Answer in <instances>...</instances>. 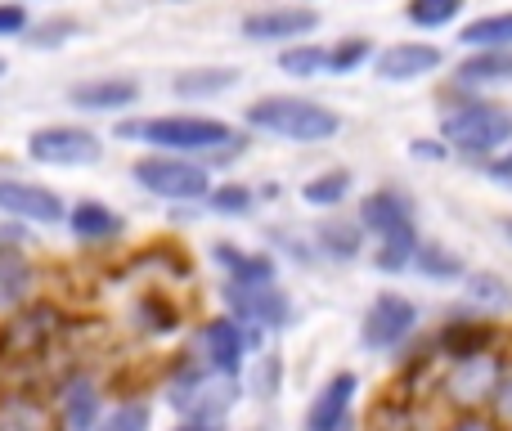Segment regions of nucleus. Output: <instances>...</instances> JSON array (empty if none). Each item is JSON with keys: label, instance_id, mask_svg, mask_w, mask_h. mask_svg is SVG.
Instances as JSON below:
<instances>
[{"label": "nucleus", "instance_id": "obj_28", "mask_svg": "<svg viewBox=\"0 0 512 431\" xmlns=\"http://www.w3.org/2000/svg\"><path fill=\"white\" fill-rule=\"evenodd\" d=\"M463 297H468V306L490 310V315H508L512 310V288H508L504 274H495V270H468L463 274Z\"/></svg>", "mask_w": 512, "mask_h": 431}, {"label": "nucleus", "instance_id": "obj_34", "mask_svg": "<svg viewBox=\"0 0 512 431\" xmlns=\"http://www.w3.org/2000/svg\"><path fill=\"white\" fill-rule=\"evenodd\" d=\"M203 207L212 216H248L252 207H256V189L243 185V180H221V185L207 189Z\"/></svg>", "mask_w": 512, "mask_h": 431}, {"label": "nucleus", "instance_id": "obj_18", "mask_svg": "<svg viewBox=\"0 0 512 431\" xmlns=\"http://www.w3.org/2000/svg\"><path fill=\"white\" fill-rule=\"evenodd\" d=\"M0 431H63L50 391L0 387Z\"/></svg>", "mask_w": 512, "mask_h": 431}, {"label": "nucleus", "instance_id": "obj_1", "mask_svg": "<svg viewBox=\"0 0 512 431\" xmlns=\"http://www.w3.org/2000/svg\"><path fill=\"white\" fill-rule=\"evenodd\" d=\"M122 140H140L158 153H180V158H234L243 153L248 135L234 131L221 117H198V113H167V117H144V122L117 126Z\"/></svg>", "mask_w": 512, "mask_h": 431}, {"label": "nucleus", "instance_id": "obj_48", "mask_svg": "<svg viewBox=\"0 0 512 431\" xmlns=\"http://www.w3.org/2000/svg\"><path fill=\"white\" fill-rule=\"evenodd\" d=\"M252 431H265V427H252Z\"/></svg>", "mask_w": 512, "mask_h": 431}, {"label": "nucleus", "instance_id": "obj_36", "mask_svg": "<svg viewBox=\"0 0 512 431\" xmlns=\"http://www.w3.org/2000/svg\"><path fill=\"white\" fill-rule=\"evenodd\" d=\"M373 59V41L369 36H342L328 45V77H351L364 63Z\"/></svg>", "mask_w": 512, "mask_h": 431}, {"label": "nucleus", "instance_id": "obj_4", "mask_svg": "<svg viewBox=\"0 0 512 431\" xmlns=\"http://www.w3.org/2000/svg\"><path fill=\"white\" fill-rule=\"evenodd\" d=\"M504 360H508V351H477V355H459V360H436L432 364V405L441 414L490 409Z\"/></svg>", "mask_w": 512, "mask_h": 431}, {"label": "nucleus", "instance_id": "obj_40", "mask_svg": "<svg viewBox=\"0 0 512 431\" xmlns=\"http://www.w3.org/2000/svg\"><path fill=\"white\" fill-rule=\"evenodd\" d=\"M279 373H283L279 355H261V360H256V373H252V391H256V396H261V400L279 396Z\"/></svg>", "mask_w": 512, "mask_h": 431}, {"label": "nucleus", "instance_id": "obj_32", "mask_svg": "<svg viewBox=\"0 0 512 431\" xmlns=\"http://www.w3.org/2000/svg\"><path fill=\"white\" fill-rule=\"evenodd\" d=\"M414 274H423L427 283H463L468 265H463V256H459V252H450L445 243H418Z\"/></svg>", "mask_w": 512, "mask_h": 431}, {"label": "nucleus", "instance_id": "obj_47", "mask_svg": "<svg viewBox=\"0 0 512 431\" xmlns=\"http://www.w3.org/2000/svg\"><path fill=\"white\" fill-rule=\"evenodd\" d=\"M5 72H9V63H5V59H0V77H5Z\"/></svg>", "mask_w": 512, "mask_h": 431}, {"label": "nucleus", "instance_id": "obj_19", "mask_svg": "<svg viewBox=\"0 0 512 431\" xmlns=\"http://www.w3.org/2000/svg\"><path fill=\"white\" fill-rule=\"evenodd\" d=\"M140 95H144V86L135 77H122V72L68 86V104L81 108V113H126V108L140 104Z\"/></svg>", "mask_w": 512, "mask_h": 431}, {"label": "nucleus", "instance_id": "obj_45", "mask_svg": "<svg viewBox=\"0 0 512 431\" xmlns=\"http://www.w3.org/2000/svg\"><path fill=\"white\" fill-rule=\"evenodd\" d=\"M171 431H225V423H180Z\"/></svg>", "mask_w": 512, "mask_h": 431}, {"label": "nucleus", "instance_id": "obj_35", "mask_svg": "<svg viewBox=\"0 0 512 431\" xmlns=\"http://www.w3.org/2000/svg\"><path fill=\"white\" fill-rule=\"evenodd\" d=\"M95 431H153V405L140 396L117 400L108 414H99Z\"/></svg>", "mask_w": 512, "mask_h": 431}, {"label": "nucleus", "instance_id": "obj_24", "mask_svg": "<svg viewBox=\"0 0 512 431\" xmlns=\"http://www.w3.org/2000/svg\"><path fill=\"white\" fill-rule=\"evenodd\" d=\"M310 243H315V252L324 256V261L351 265V261H360V252H364V225L360 220L324 216L315 225V234H310Z\"/></svg>", "mask_w": 512, "mask_h": 431}, {"label": "nucleus", "instance_id": "obj_17", "mask_svg": "<svg viewBox=\"0 0 512 431\" xmlns=\"http://www.w3.org/2000/svg\"><path fill=\"white\" fill-rule=\"evenodd\" d=\"M441 68H445V50L432 41H396L373 54L378 81H391V86H400V81H423Z\"/></svg>", "mask_w": 512, "mask_h": 431}, {"label": "nucleus", "instance_id": "obj_25", "mask_svg": "<svg viewBox=\"0 0 512 431\" xmlns=\"http://www.w3.org/2000/svg\"><path fill=\"white\" fill-rule=\"evenodd\" d=\"M180 319H185V315H180V306L158 288V283H149V288L135 297V306H131V324L140 328L144 337H167V333H176Z\"/></svg>", "mask_w": 512, "mask_h": 431}, {"label": "nucleus", "instance_id": "obj_27", "mask_svg": "<svg viewBox=\"0 0 512 431\" xmlns=\"http://www.w3.org/2000/svg\"><path fill=\"white\" fill-rule=\"evenodd\" d=\"M234 86H239V72L234 68H185L171 77V95H180V99H216Z\"/></svg>", "mask_w": 512, "mask_h": 431}, {"label": "nucleus", "instance_id": "obj_5", "mask_svg": "<svg viewBox=\"0 0 512 431\" xmlns=\"http://www.w3.org/2000/svg\"><path fill=\"white\" fill-rule=\"evenodd\" d=\"M243 122H248V131L292 140V144H328L342 131V117L328 104L306 95H261L256 104H248Z\"/></svg>", "mask_w": 512, "mask_h": 431}, {"label": "nucleus", "instance_id": "obj_2", "mask_svg": "<svg viewBox=\"0 0 512 431\" xmlns=\"http://www.w3.org/2000/svg\"><path fill=\"white\" fill-rule=\"evenodd\" d=\"M162 396H167V405L180 414V423H225V418L234 414V405H239L243 387L234 373L212 369V364H203L189 351L171 364Z\"/></svg>", "mask_w": 512, "mask_h": 431}, {"label": "nucleus", "instance_id": "obj_12", "mask_svg": "<svg viewBox=\"0 0 512 431\" xmlns=\"http://www.w3.org/2000/svg\"><path fill=\"white\" fill-rule=\"evenodd\" d=\"M50 400H54V414H59L63 431H95L99 414H104V391H99V382L90 378L86 369H77V364L54 378Z\"/></svg>", "mask_w": 512, "mask_h": 431}, {"label": "nucleus", "instance_id": "obj_22", "mask_svg": "<svg viewBox=\"0 0 512 431\" xmlns=\"http://www.w3.org/2000/svg\"><path fill=\"white\" fill-rule=\"evenodd\" d=\"M36 301V265L18 247H0V324Z\"/></svg>", "mask_w": 512, "mask_h": 431}, {"label": "nucleus", "instance_id": "obj_41", "mask_svg": "<svg viewBox=\"0 0 512 431\" xmlns=\"http://www.w3.org/2000/svg\"><path fill=\"white\" fill-rule=\"evenodd\" d=\"M436 431H504L486 409H472V414H445Z\"/></svg>", "mask_w": 512, "mask_h": 431}, {"label": "nucleus", "instance_id": "obj_46", "mask_svg": "<svg viewBox=\"0 0 512 431\" xmlns=\"http://www.w3.org/2000/svg\"><path fill=\"white\" fill-rule=\"evenodd\" d=\"M495 225H499V234H504V238H508V243H512V216H499V220H495Z\"/></svg>", "mask_w": 512, "mask_h": 431}, {"label": "nucleus", "instance_id": "obj_16", "mask_svg": "<svg viewBox=\"0 0 512 431\" xmlns=\"http://www.w3.org/2000/svg\"><path fill=\"white\" fill-rule=\"evenodd\" d=\"M432 351H436V360H459V355H477V351H504V328L490 324V319H477V315H450L432 333Z\"/></svg>", "mask_w": 512, "mask_h": 431}, {"label": "nucleus", "instance_id": "obj_38", "mask_svg": "<svg viewBox=\"0 0 512 431\" xmlns=\"http://www.w3.org/2000/svg\"><path fill=\"white\" fill-rule=\"evenodd\" d=\"M72 36H81V23L68 18V14H59V18H41V23H32L23 32V41L32 45V50H59V45H68Z\"/></svg>", "mask_w": 512, "mask_h": 431}, {"label": "nucleus", "instance_id": "obj_42", "mask_svg": "<svg viewBox=\"0 0 512 431\" xmlns=\"http://www.w3.org/2000/svg\"><path fill=\"white\" fill-rule=\"evenodd\" d=\"M27 27H32V18H27L23 0H0V41L5 36H23Z\"/></svg>", "mask_w": 512, "mask_h": 431}, {"label": "nucleus", "instance_id": "obj_8", "mask_svg": "<svg viewBox=\"0 0 512 431\" xmlns=\"http://www.w3.org/2000/svg\"><path fill=\"white\" fill-rule=\"evenodd\" d=\"M221 301H225V315H234L248 328H261V333H283L292 324V297L279 288V279H265V283L225 279Z\"/></svg>", "mask_w": 512, "mask_h": 431}, {"label": "nucleus", "instance_id": "obj_11", "mask_svg": "<svg viewBox=\"0 0 512 431\" xmlns=\"http://www.w3.org/2000/svg\"><path fill=\"white\" fill-rule=\"evenodd\" d=\"M414 333H418V306L409 297H400V292H378V297L369 301L364 324H360L364 351H378V355L400 351Z\"/></svg>", "mask_w": 512, "mask_h": 431}, {"label": "nucleus", "instance_id": "obj_39", "mask_svg": "<svg viewBox=\"0 0 512 431\" xmlns=\"http://www.w3.org/2000/svg\"><path fill=\"white\" fill-rule=\"evenodd\" d=\"M490 418H495L504 431H512V351H508V360H504V373H499V387H495V400H490V409H486Z\"/></svg>", "mask_w": 512, "mask_h": 431}, {"label": "nucleus", "instance_id": "obj_3", "mask_svg": "<svg viewBox=\"0 0 512 431\" xmlns=\"http://www.w3.org/2000/svg\"><path fill=\"white\" fill-rule=\"evenodd\" d=\"M441 140L459 158L490 162L512 144V108L499 104V99H481L472 90H459V99L441 117Z\"/></svg>", "mask_w": 512, "mask_h": 431}, {"label": "nucleus", "instance_id": "obj_7", "mask_svg": "<svg viewBox=\"0 0 512 431\" xmlns=\"http://www.w3.org/2000/svg\"><path fill=\"white\" fill-rule=\"evenodd\" d=\"M131 180L144 189V194L162 198V203H176V207L203 203L207 189H212L207 162L180 158V153H158V149H149L144 158L131 162Z\"/></svg>", "mask_w": 512, "mask_h": 431}, {"label": "nucleus", "instance_id": "obj_6", "mask_svg": "<svg viewBox=\"0 0 512 431\" xmlns=\"http://www.w3.org/2000/svg\"><path fill=\"white\" fill-rule=\"evenodd\" d=\"M63 333H68V315H63L54 301L36 297V301H27L18 315H9L5 324H0V360H5L9 369L41 364L54 355Z\"/></svg>", "mask_w": 512, "mask_h": 431}, {"label": "nucleus", "instance_id": "obj_23", "mask_svg": "<svg viewBox=\"0 0 512 431\" xmlns=\"http://www.w3.org/2000/svg\"><path fill=\"white\" fill-rule=\"evenodd\" d=\"M512 81V50H468V59L454 68V90H495Z\"/></svg>", "mask_w": 512, "mask_h": 431}, {"label": "nucleus", "instance_id": "obj_33", "mask_svg": "<svg viewBox=\"0 0 512 431\" xmlns=\"http://www.w3.org/2000/svg\"><path fill=\"white\" fill-rule=\"evenodd\" d=\"M279 72L297 81H310V77H328V45L319 41H292L279 50Z\"/></svg>", "mask_w": 512, "mask_h": 431}, {"label": "nucleus", "instance_id": "obj_20", "mask_svg": "<svg viewBox=\"0 0 512 431\" xmlns=\"http://www.w3.org/2000/svg\"><path fill=\"white\" fill-rule=\"evenodd\" d=\"M355 220H360L364 234H373V238L396 234V229L414 225V198L396 185H382V189H373V194H364L360 216Z\"/></svg>", "mask_w": 512, "mask_h": 431}, {"label": "nucleus", "instance_id": "obj_21", "mask_svg": "<svg viewBox=\"0 0 512 431\" xmlns=\"http://www.w3.org/2000/svg\"><path fill=\"white\" fill-rule=\"evenodd\" d=\"M63 225H68V234L77 238V243L99 247V243H113V238H122L126 220L117 216L108 203H99V198H81V203H72V207H68Z\"/></svg>", "mask_w": 512, "mask_h": 431}, {"label": "nucleus", "instance_id": "obj_15", "mask_svg": "<svg viewBox=\"0 0 512 431\" xmlns=\"http://www.w3.org/2000/svg\"><path fill=\"white\" fill-rule=\"evenodd\" d=\"M355 396H360V378H355L351 369L333 373V378L315 391L301 427L306 431H355Z\"/></svg>", "mask_w": 512, "mask_h": 431}, {"label": "nucleus", "instance_id": "obj_9", "mask_svg": "<svg viewBox=\"0 0 512 431\" xmlns=\"http://www.w3.org/2000/svg\"><path fill=\"white\" fill-rule=\"evenodd\" d=\"M265 333L261 328H248L239 324L234 315H216V319H203L194 333V355L212 369H225L239 378L243 364H248V351H261Z\"/></svg>", "mask_w": 512, "mask_h": 431}, {"label": "nucleus", "instance_id": "obj_26", "mask_svg": "<svg viewBox=\"0 0 512 431\" xmlns=\"http://www.w3.org/2000/svg\"><path fill=\"white\" fill-rule=\"evenodd\" d=\"M212 261L225 279H239V283H265L274 279V261L265 252H243L239 243H216L212 247Z\"/></svg>", "mask_w": 512, "mask_h": 431}, {"label": "nucleus", "instance_id": "obj_14", "mask_svg": "<svg viewBox=\"0 0 512 431\" xmlns=\"http://www.w3.org/2000/svg\"><path fill=\"white\" fill-rule=\"evenodd\" d=\"M0 216L23 220V225H63L68 203L54 189L23 176H0Z\"/></svg>", "mask_w": 512, "mask_h": 431}, {"label": "nucleus", "instance_id": "obj_29", "mask_svg": "<svg viewBox=\"0 0 512 431\" xmlns=\"http://www.w3.org/2000/svg\"><path fill=\"white\" fill-rule=\"evenodd\" d=\"M459 45L463 50H512V9L481 14V18H472V23H463Z\"/></svg>", "mask_w": 512, "mask_h": 431}, {"label": "nucleus", "instance_id": "obj_44", "mask_svg": "<svg viewBox=\"0 0 512 431\" xmlns=\"http://www.w3.org/2000/svg\"><path fill=\"white\" fill-rule=\"evenodd\" d=\"M409 153H414L418 162H445V158H454L445 140H414V144H409Z\"/></svg>", "mask_w": 512, "mask_h": 431}, {"label": "nucleus", "instance_id": "obj_13", "mask_svg": "<svg viewBox=\"0 0 512 431\" xmlns=\"http://www.w3.org/2000/svg\"><path fill=\"white\" fill-rule=\"evenodd\" d=\"M315 27H319V14L310 5H265L243 14L239 32L252 45H292V41H306Z\"/></svg>", "mask_w": 512, "mask_h": 431}, {"label": "nucleus", "instance_id": "obj_37", "mask_svg": "<svg viewBox=\"0 0 512 431\" xmlns=\"http://www.w3.org/2000/svg\"><path fill=\"white\" fill-rule=\"evenodd\" d=\"M463 5L468 0H405V18L423 32H441L463 14Z\"/></svg>", "mask_w": 512, "mask_h": 431}, {"label": "nucleus", "instance_id": "obj_10", "mask_svg": "<svg viewBox=\"0 0 512 431\" xmlns=\"http://www.w3.org/2000/svg\"><path fill=\"white\" fill-rule=\"evenodd\" d=\"M27 158L41 162V167H95L104 158V140H99L90 126L77 122H54L41 131L27 135Z\"/></svg>", "mask_w": 512, "mask_h": 431}, {"label": "nucleus", "instance_id": "obj_30", "mask_svg": "<svg viewBox=\"0 0 512 431\" xmlns=\"http://www.w3.org/2000/svg\"><path fill=\"white\" fill-rule=\"evenodd\" d=\"M418 225H405L396 229V234H382L378 247H373V265H378L382 274H405L414 270V256H418Z\"/></svg>", "mask_w": 512, "mask_h": 431}, {"label": "nucleus", "instance_id": "obj_31", "mask_svg": "<svg viewBox=\"0 0 512 431\" xmlns=\"http://www.w3.org/2000/svg\"><path fill=\"white\" fill-rule=\"evenodd\" d=\"M351 198V171L333 167V171H319L301 185V203L315 207V212H337V207Z\"/></svg>", "mask_w": 512, "mask_h": 431}, {"label": "nucleus", "instance_id": "obj_43", "mask_svg": "<svg viewBox=\"0 0 512 431\" xmlns=\"http://www.w3.org/2000/svg\"><path fill=\"white\" fill-rule=\"evenodd\" d=\"M486 176L495 180L499 189H512V144H508L504 153H495V158L486 162Z\"/></svg>", "mask_w": 512, "mask_h": 431}]
</instances>
